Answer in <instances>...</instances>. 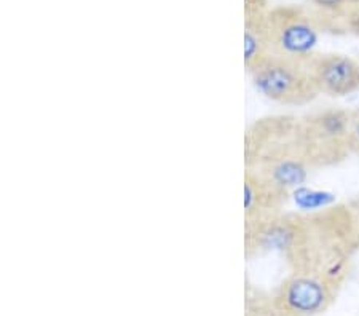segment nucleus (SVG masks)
<instances>
[{
    "label": "nucleus",
    "mask_w": 359,
    "mask_h": 316,
    "mask_svg": "<svg viewBox=\"0 0 359 316\" xmlns=\"http://www.w3.org/2000/svg\"><path fill=\"white\" fill-rule=\"evenodd\" d=\"M348 151L350 155L359 157V109L353 111L350 131H348Z\"/></svg>",
    "instance_id": "nucleus-11"
},
{
    "label": "nucleus",
    "mask_w": 359,
    "mask_h": 316,
    "mask_svg": "<svg viewBox=\"0 0 359 316\" xmlns=\"http://www.w3.org/2000/svg\"><path fill=\"white\" fill-rule=\"evenodd\" d=\"M353 111L329 107L299 118L304 151L311 168H326L348 158Z\"/></svg>",
    "instance_id": "nucleus-3"
},
{
    "label": "nucleus",
    "mask_w": 359,
    "mask_h": 316,
    "mask_svg": "<svg viewBox=\"0 0 359 316\" xmlns=\"http://www.w3.org/2000/svg\"><path fill=\"white\" fill-rule=\"evenodd\" d=\"M267 55H270L267 15L245 18V50H243V60H245L246 72L251 71L254 66H257Z\"/></svg>",
    "instance_id": "nucleus-9"
},
{
    "label": "nucleus",
    "mask_w": 359,
    "mask_h": 316,
    "mask_svg": "<svg viewBox=\"0 0 359 316\" xmlns=\"http://www.w3.org/2000/svg\"><path fill=\"white\" fill-rule=\"evenodd\" d=\"M245 191V221L260 219V217L278 214L285 206L289 193L275 187L273 184L262 179L256 172L245 170L243 179Z\"/></svg>",
    "instance_id": "nucleus-8"
},
{
    "label": "nucleus",
    "mask_w": 359,
    "mask_h": 316,
    "mask_svg": "<svg viewBox=\"0 0 359 316\" xmlns=\"http://www.w3.org/2000/svg\"><path fill=\"white\" fill-rule=\"evenodd\" d=\"M245 170L281 191H297L313 170L306 160L299 118L267 117L245 133Z\"/></svg>",
    "instance_id": "nucleus-1"
},
{
    "label": "nucleus",
    "mask_w": 359,
    "mask_h": 316,
    "mask_svg": "<svg viewBox=\"0 0 359 316\" xmlns=\"http://www.w3.org/2000/svg\"><path fill=\"white\" fill-rule=\"evenodd\" d=\"M243 10H245V18L267 15L269 10H270L269 0H245Z\"/></svg>",
    "instance_id": "nucleus-12"
},
{
    "label": "nucleus",
    "mask_w": 359,
    "mask_h": 316,
    "mask_svg": "<svg viewBox=\"0 0 359 316\" xmlns=\"http://www.w3.org/2000/svg\"><path fill=\"white\" fill-rule=\"evenodd\" d=\"M248 74L257 93L276 104L306 106L320 96L306 61L270 53Z\"/></svg>",
    "instance_id": "nucleus-2"
},
{
    "label": "nucleus",
    "mask_w": 359,
    "mask_h": 316,
    "mask_svg": "<svg viewBox=\"0 0 359 316\" xmlns=\"http://www.w3.org/2000/svg\"><path fill=\"white\" fill-rule=\"evenodd\" d=\"M304 7L321 34L359 37V0H309Z\"/></svg>",
    "instance_id": "nucleus-7"
},
{
    "label": "nucleus",
    "mask_w": 359,
    "mask_h": 316,
    "mask_svg": "<svg viewBox=\"0 0 359 316\" xmlns=\"http://www.w3.org/2000/svg\"><path fill=\"white\" fill-rule=\"evenodd\" d=\"M245 316H280L273 308L270 296L257 291L256 287H246L245 298Z\"/></svg>",
    "instance_id": "nucleus-10"
},
{
    "label": "nucleus",
    "mask_w": 359,
    "mask_h": 316,
    "mask_svg": "<svg viewBox=\"0 0 359 316\" xmlns=\"http://www.w3.org/2000/svg\"><path fill=\"white\" fill-rule=\"evenodd\" d=\"M309 67L320 95L345 97L359 91V62L340 53H315Z\"/></svg>",
    "instance_id": "nucleus-6"
},
{
    "label": "nucleus",
    "mask_w": 359,
    "mask_h": 316,
    "mask_svg": "<svg viewBox=\"0 0 359 316\" xmlns=\"http://www.w3.org/2000/svg\"><path fill=\"white\" fill-rule=\"evenodd\" d=\"M340 287L316 275L291 272L271 292L280 316H320L332 305Z\"/></svg>",
    "instance_id": "nucleus-5"
},
{
    "label": "nucleus",
    "mask_w": 359,
    "mask_h": 316,
    "mask_svg": "<svg viewBox=\"0 0 359 316\" xmlns=\"http://www.w3.org/2000/svg\"><path fill=\"white\" fill-rule=\"evenodd\" d=\"M270 53L306 61L320 42V29L304 5H278L267 13Z\"/></svg>",
    "instance_id": "nucleus-4"
}]
</instances>
